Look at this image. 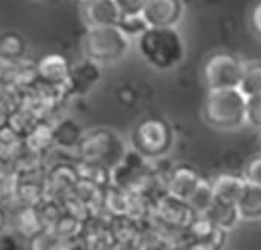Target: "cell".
Segmentation results:
<instances>
[{
	"label": "cell",
	"mask_w": 261,
	"mask_h": 250,
	"mask_svg": "<svg viewBox=\"0 0 261 250\" xmlns=\"http://www.w3.org/2000/svg\"><path fill=\"white\" fill-rule=\"evenodd\" d=\"M136 45L144 61L156 71H172L186 55L183 36L177 29L149 27L136 38Z\"/></svg>",
	"instance_id": "1"
},
{
	"label": "cell",
	"mask_w": 261,
	"mask_h": 250,
	"mask_svg": "<svg viewBox=\"0 0 261 250\" xmlns=\"http://www.w3.org/2000/svg\"><path fill=\"white\" fill-rule=\"evenodd\" d=\"M247 97L240 88L211 89L205 96L202 115L205 122L218 130H234L246 124Z\"/></svg>",
	"instance_id": "2"
},
{
	"label": "cell",
	"mask_w": 261,
	"mask_h": 250,
	"mask_svg": "<svg viewBox=\"0 0 261 250\" xmlns=\"http://www.w3.org/2000/svg\"><path fill=\"white\" fill-rule=\"evenodd\" d=\"M130 144L135 153L147 161L166 156L175 144L172 125L160 116L141 119L132 130Z\"/></svg>",
	"instance_id": "3"
},
{
	"label": "cell",
	"mask_w": 261,
	"mask_h": 250,
	"mask_svg": "<svg viewBox=\"0 0 261 250\" xmlns=\"http://www.w3.org/2000/svg\"><path fill=\"white\" fill-rule=\"evenodd\" d=\"M80 155L88 166L116 169L127 158V149L121 136L108 128H94L83 134L79 144Z\"/></svg>",
	"instance_id": "4"
},
{
	"label": "cell",
	"mask_w": 261,
	"mask_h": 250,
	"mask_svg": "<svg viewBox=\"0 0 261 250\" xmlns=\"http://www.w3.org/2000/svg\"><path fill=\"white\" fill-rule=\"evenodd\" d=\"M130 50V38L119 27H88L83 36L85 58L110 64L124 58Z\"/></svg>",
	"instance_id": "5"
},
{
	"label": "cell",
	"mask_w": 261,
	"mask_h": 250,
	"mask_svg": "<svg viewBox=\"0 0 261 250\" xmlns=\"http://www.w3.org/2000/svg\"><path fill=\"white\" fill-rule=\"evenodd\" d=\"M244 69V61L231 52L218 50L206 57L202 77L208 88L211 89H233L240 88Z\"/></svg>",
	"instance_id": "6"
},
{
	"label": "cell",
	"mask_w": 261,
	"mask_h": 250,
	"mask_svg": "<svg viewBox=\"0 0 261 250\" xmlns=\"http://www.w3.org/2000/svg\"><path fill=\"white\" fill-rule=\"evenodd\" d=\"M156 217L161 222V227L169 230H186L188 225L196 217L194 211L189 208L185 200L172 197L169 194H163L155 207Z\"/></svg>",
	"instance_id": "7"
},
{
	"label": "cell",
	"mask_w": 261,
	"mask_h": 250,
	"mask_svg": "<svg viewBox=\"0 0 261 250\" xmlns=\"http://www.w3.org/2000/svg\"><path fill=\"white\" fill-rule=\"evenodd\" d=\"M185 16L183 0H147L142 17L149 27L175 29Z\"/></svg>",
	"instance_id": "8"
},
{
	"label": "cell",
	"mask_w": 261,
	"mask_h": 250,
	"mask_svg": "<svg viewBox=\"0 0 261 250\" xmlns=\"http://www.w3.org/2000/svg\"><path fill=\"white\" fill-rule=\"evenodd\" d=\"M203 178L199 171L189 164H175L166 175V194L188 202Z\"/></svg>",
	"instance_id": "9"
},
{
	"label": "cell",
	"mask_w": 261,
	"mask_h": 250,
	"mask_svg": "<svg viewBox=\"0 0 261 250\" xmlns=\"http://www.w3.org/2000/svg\"><path fill=\"white\" fill-rule=\"evenodd\" d=\"M70 71H72V64H70L63 55L60 53H50L42 57L36 64L38 80L54 86L64 89L67 93V85L70 78Z\"/></svg>",
	"instance_id": "10"
},
{
	"label": "cell",
	"mask_w": 261,
	"mask_h": 250,
	"mask_svg": "<svg viewBox=\"0 0 261 250\" xmlns=\"http://www.w3.org/2000/svg\"><path fill=\"white\" fill-rule=\"evenodd\" d=\"M82 13L88 27H117L121 20L114 0H83Z\"/></svg>",
	"instance_id": "11"
},
{
	"label": "cell",
	"mask_w": 261,
	"mask_h": 250,
	"mask_svg": "<svg viewBox=\"0 0 261 250\" xmlns=\"http://www.w3.org/2000/svg\"><path fill=\"white\" fill-rule=\"evenodd\" d=\"M100 77H102L100 64L85 58L72 66L69 85H67V93L86 94L100 81Z\"/></svg>",
	"instance_id": "12"
},
{
	"label": "cell",
	"mask_w": 261,
	"mask_h": 250,
	"mask_svg": "<svg viewBox=\"0 0 261 250\" xmlns=\"http://www.w3.org/2000/svg\"><path fill=\"white\" fill-rule=\"evenodd\" d=\"M186 236L191 241H203V242H211L216 247L222 250V247L227 242V232L218 229L206 216H199L191 220V224L188 225V229L185 230Z\"/></svg>",
	"instance_id": "13"
},
{
	"label": "cell",
	"mask_w": 261,
	"mask_h": 250,
	"mask_svg": "<svg viewBox=\"0 0 261 250\" xmlns=\"http://www.w3.org/2000/svg\"><path fill=\"white\" fill-rule=\"evenodd\" d=\"M211 188L215 192L216 200L227 202V203H236L240 200L244 188H246V180L244 177H240L236 174L224 172L211 178Z\"/></svg>",
	"instance_id": "14"
},
{
	"label": "cell",
	"mask_w": 261,
	"mask_h": 250,
	"mask_svg": "<svg viewBox=\"0 0 261 250\" xmlns=\"http://www.w3.org/2000/svg\"><path fill=\"white\" fill-rule=\"evenodd\" d=\"M203 216H206L218 227V229H221L227 233L230 230H233L234 227L238 225V222L241 220L236 203H227V202H221V200H215V203L211 205L208 213Z\"/></svg>",
	"instance_id": "15"
},
{
	"label": "cell",
	"mask_w": 261,
	"mask_h": 250,
	"mask_svg": "<svg viewBox=\"0 0 261 250\" xmlns=\"http://www.w3.org/2000/svg\"><path fill=\"white\" fill-rule=\"evenodd\" d=\"M241 220H259L261 219V186L246 183V188L236 202Z\"/></svg>",
	"instance_id": "16"
},
{
	"label": "cell",
	"mask_w": 261,
	"mask_h": 250,
	"mask_svg": "<svg viewBox=\"0 0 261 250\" xmlns=\"http://www.w3.org/2000/svg\"><path fill=\"white\" fill-rule=\"evenodd\" d=\"M240 91L246 97L261 93V60L244 61Z\"/></svg>",
	"instance_id": "17"
},
{
	"label": "cell",
	"mask_w": 261,
	"mask_h": 250,
	"mask_svg": "<svg viewBox=\"0 0 261 250\" xmlns=\"http://www.w3.org/2000/svg\"><path fill=\"white\" fill-rule=\"evenodd\" d=\"M216 197H215V192H213V188H211V181L210 180H202L200 185L196 188V191L191 194V197L188 199V205L194 211V214H199V216H203L208 213V210L211 208V205L215 203Z\"/></svg>",
	"instance_id": "18"
},
{
	"label": "cell",
	"mask_w": 261,
	"mask_h": 250,
	"mask_svg": "<svg viewBox=\"0 0 261 250\" xmlns=\"http://www.w3.org/2000/svg\"><path fill=\"white\" fill-rule=\"evenodd\" d=\"M25 55V41L14 32L0 35V58L7 61H20Z\"/></svg>",
	"instance_id": "19"
},
{
	"label": "cell",
	"mask_w": 261,
	"mask_h": 250,
	"mask_svg": "<svg viewBox=\"0 0 261 250\" xmlns=\"http://www.w3.org/2000/svg\"><path fill=\"white\" fill-rule=\"evenodd\" d=\"M128 38H133V36H139L142 32H146L149 29L147 22L144 20L142 16H125V17H121L119 24H117Z\"/></svg>",
	"instance_id": "20"
},
{
	"label": "cell",
	"mask_w": 261,
	"mask_h": 250,
	"mask_svg": "<svg viewBox=\"0 0 261 250\" xmlns=\"http://www.w3.org/2000/svg\"><path fill=\"white\" fill-rule=\"evenodd\" d=\"M246 124L252 128L261 131V93L252 97H247V111H246Z\"/></svg>",
	"instance_id": "21"
},
{
	"label": "cell",
	"mask_w": 261,
	"mask_h": 250,
	"mask_svg": "<svg viewBox=\"0 0 261 250\" xmlns=\"http://www.w3.org/2000/svg\"><path fill=\"white\" fill-rule=\"evenodd\" d=\"M114 4L121 13V17L125 16H142L147 0H114Z\"/></svg>",
	"instance_id": "22"
},
{
	"label": "cell",
	"mask_w": 261,
	"mask_h": 250,
	"mask_svg": "<svg viewBox=\"0 0 261 250\" xmlns=\"http://www.w3.org/2000/svg\"><path fill=\"white\" fill-rule=\"evenodd\" d=\"M244 180L249 185L261 186V153L250 158L244 168Z\"/></svg>",
	"instance_id": "23"
},
{
	"label": "cell",
	"mask_w": 261,
	"mask_h": 250,
	"mask_svg": "<svg viewBox=\"0 0 261 250\" xmlns=\"http://www.w3.org/2000/svg\"><path fill=\"white\" fill-rule=\"evenodd\" d=\"M61 244L55 242L54 238H49L45 235L36 233L32 239V247L33 250H57Z\"/></svg>",
	"instance_id": "24"
},
{
	"label": "cell",
	"mask_w": 261,
	"mask_h": 250,
	"mask_svg": "<svg viewBox=\"0 0 261 250\" xmlns=\"http://www.w3.org/2000/svg\"><path fill=\"white\" fill-rule=\"evenodd\" d=\"M250 27L255 35L261 38V0H256L250 10Z\"/></svg>",
	"instance_id": "25"
},
{
	"label": "cell",
	"mask_w": 261,
	"mask_h": 250,
	"mask_svg": "<svg viewBox=\"0 0 261 250\" xmlns=\"http://www.w3.org/2000/svg\"><path fill=\"white\" fill-rule=\"evenodd\" d=\"M185 250H221L219 247H216L211 242H203V241H189L186 244Z\"/></svg>",
	"instance_id": "26"
},
{
	"label": "cell",
	"mask_w": 261,
	"mask_h": 250,
	"mask_svg": "<svg viewBox=\"0 0 261 250\" xmlns=\"http://www.w3.org/2000/svg\"><path fill=\"white\" fill-rule=\"evenodd\" d=\"M7 225V213L4 211V208H0V232L5 229Z\"/></svg>",
	"instance_id": "27"
},
{
	"label": "cell",
	"mask_w": 261,
	"mask_h": 250,
	"mask_svg": "<svg viewBox=\"0 0 261 250\" xmlns=\"http://www.w3.org/2000/svg\"><path fill=\"white\" fill-rule=\"evenodd\" d=\"M57 250H70V248H69L67 245H60V247H58Z\"/></svg>",
	"instance_id": "28"
},
{
	"label": "cell",
	"mask_w": 261,
	"mask_h": 250,
	"mask_svg": "<svg viewBox=\"0 0 261 250\" xmlns=\"http://www.w3.org/2000/svg\"><path fill=\"white\" fill-rule=\"evenodd\" d=\"M259 153H261V141H259Z\"/></svg>",
	"instance_id": "29"
}]
</instances>
